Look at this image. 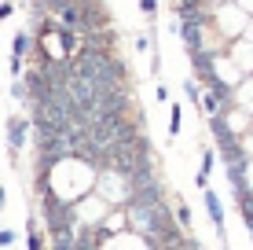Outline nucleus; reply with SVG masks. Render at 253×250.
I'll return each instance as SVG.
<instances>
[{
    "instance_id": "f257e3e1",
    "label": "nucleus",
    "mask_w": 253,
    "mask_h": 250,
    "mask_svg": "<svg viewBox=\"0 0 253 250\" xmlns=\"http://www.w3.org/2000/svg\"><path fill=\"white\" fill-rule=\"evenodd\" d=\"M30 129H33L30 118H22V114L7 118V151H11V158H19V151H26V144H30Z\"/></svg>"
},
{
    "instance_id": "f03ea898",
    "label": "nucleus",
    "mask_w": 253,
    "mask_h": 250,
    "mask_svg": "<svg viewBox=\"0 0 253 250\" xmlns=\"http://www.w3.org/2000/svg\"><path fill=\"white\" fill-rule=\"evenodd\" d=\"M202 199H206L209 221H213V225H216V232H224V206H220V195H216L213 188H206V192H202Z\"/></svg>"
},
{
    "instance_id": "7ed1b4c3",
    "label": "nucleus",
    "mask_w": 253,
    "mask_h": 250,
    "mask_svg": "<svg viewBox=\"0 0 253 250\" xmlns=\"http://www.w3.org/2000/svg\"><path fill=\"white\" fill-rule=\"evenodd\" d=\"M213 169H216V151L213 148H202V169H198V177H195V184L202 188V192L209 188V173H213Z\"/></svg>"
},
{
    "instance_id": "20e7f679",
    "label": "nucleus",
    "mask_w": 253,
    "mask_h": 250,
    "mask_svg": "<svg viewBox=\"0 0 253 250\" xmlns=\"http://www.w3.org/2000/svg\"><path fill=\"white\" fill-rule=\"evenodd\" d=\"M33 51V33H15V41H11V55L7 59H19V63H30V55Z\"/></svg>"
},
{
    "instance_id": "39448f33",
    "label": "nucleus",
    "mask_w": 253,
    "mask_h": 250,
    "mask_svg": "<svg viewBox=\"0 0 253 250\" xmlns=\"http://www.w3.org/2000/svg\"><path fill=\"white\" fill-rule=\"evenodd\" d=\"M172 210H176V221H180V228H184L187 236H191V228H195V221H191V206H187V202H176Z\"/></svg>"
},
{
    "instance_id": "423d86ee",
    "label": "nucleus",
    "mask_w": 253,
    "mask_h": 250,
    "mask_svg": "<svg viewBox=\"0 0 253 250\" xmlns=\"http://www.w3.org/2000/svg\"><path fill=\"white\" fill-rule=\"evenodd\" d=\"M180 129H184V107H172L169 110V136H180Z\"/></svg>"
},
{
    "instance_id": "0eeeda50",
    "label": "nucleus",
    "mask_w": 253,
    "mask_h": 250,
    "mask_svg": "<svg viewBox=\"0 0 253 250\" xmlns=\"http://www.w3.org/2000/svg\"><path fill=\"white\" fill-rule=\"evenodd\" d=\"M184 100H187V103H198V100H202V89H198V85L191 81V77L184 81Z\"/></svg>"
},
{
    "instance_id": "6e6552de",
    "label": "nucleus",
    "mask_w": 253,
    "mask_h": 250,
    "mask_svg": "<svg viewBox=\"0 0 253 250\" xmlns=\"http://www.w3.org/2000/svg\"><path fill=\"white\" fill-rule=\"evenodd\" d=\"M139 11H143L147 19H154V15H158V0H139Z\"/></svg>"
},
{
    "instance_id": "1a4fd4ad",
    "label": "nucleus",
    "mask_w": 253,
    "mask_h": 250,
    "mask_svg": "<svg viewBox=\"0 0 253 250\" xmlns=\"http://www.w3.org/2000/svg\"><path fill=\"white\" fill-rule=\"evenodd\" d=\"M0 247H4V250L15 247V232H11V228H0Z\"/></svg>"
},
{
    "instance_id": "9d476101",
    "label": "nucleus",
    "mask_w": 253,
    "mask_h": 250,
    "mask_svg": "<svg viewBox=\"0 0 253 250\" xmlns=\"http://www.w3.org/2000/svg\"><path fill=\"white\" fill-rule=\"evenodd\" d=\"M154 100H158V103H169V89H165V81H158V89H154Z\"/></svg>"
},
{
    "instance_id": "9b49d317",
    "label": "nucleus",
    "mask_w": 253,
    "mask_h": 250,
    "mask_svg": "<svg viewBox=\"0 0 253 250\" xmlns=\"http://www.w3.org/2000/svg\"><path fill=\"white\" fill-rule=\"evenodd\" d=\"M132 45H136V51H147V48H151V37H147V33H139Z\"/></svg>"
},
{
    "instance_id": "f8f14e48",
    "label": "nucleus",
    "mask_w": 253,
    "mask_h": 250,
    "mask_svg": "<svg viewBox=\"0 0 253 250\" xmlns=\"http://www.w3.org/2000/svg\"><path fill=\"white\" fill-rule=\"evenodd\" d=\"M11 15H15V4H7V0H4V4H0V22L11 19Z\"/></svg>"
},
{
    "instance_id": "ddd939ff",
    "label": "nucleus",
    "mask_w": 253,
    "mask_h": 250,
    "mask_svg": "<svg viewBox=\"0 0 253 250\" xmlns=\"http://www.w3.org/2000/svg\"><path fill=\"white\" fill-rule=\"evenodd\" d=\"M235 4H239V7H242V11H246V15H250V19H253V0H235Z\"/></svg>"
},
{
    "instance_id": "4468645a",
    "label": "nucleus",
    "mask_w": 253,
    "mask_h": 250,
    "mask_svg": "<svg viewBox=\"0 0 253 250\" xmlns=\"http://www.w3.org/2000/svg\"><path fill=\"white\" fill-rule=\"evenodd\" d=\"M4 202H7V192H4V184H0V210H4Z\"/></svg>"
}]
</instances>
